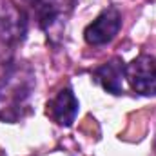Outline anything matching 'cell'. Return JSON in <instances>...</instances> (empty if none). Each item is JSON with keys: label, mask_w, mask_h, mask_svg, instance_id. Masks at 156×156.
<instances>
[{"label": "cell", "mask_w": 156, "mask_h": 156, "mask_svg": "<svg viewBox=\"0 0 156 156\" xmlns=\"http://www.w3.org/2000/svg\"><path fill=\"white\" fill-rule=\"evenodd\" d=\"M35 75L26 64H11L0 78V120L16 123L29 113Z\"/></svg>", "instance_id": "obj_1"}, {"label": "cell", "mask_w": 156, "mask_h": 156, "mask_svg": "<svg viewBox=\"0 0 156 156\" xmlns=\"http://www.w3.org/2000/svg\"><path fill=\"white\" fill-rule=\"evenodd\" d=\"M125 80L142 96H156V58L140 55L125 66Z\"/></svg>", "instance_id": "obj_2"}, {"label": "cell", "mask_w": 156, "mask_h": 156, "mask_svg": "<svg viewBox=\"0 0 156 156\" xmlns=\"http://www.w3.org/2000/svg\"><path fill=\"white\" fill-rule=\"evenodd\" d=\"M120 29H122L120 11L116 7H107L83 29V38L89 45H94V47L107 45L116 38Z\"/></svg>", "instance_id": "obj_3"}, {"label": "cell", "mask_w": 156, "mask_h": 156, "mask_svg": "<svg viewBox=\"0 0 156 156\" xmlns=\"http://www.w3.org/2000/svg\"><path fill=\"white\" fill-rule=\"evenodd\" d=\"M29 27V15L26 9L5 2L0 5V40L7 45L24 42Z\"/></svg>", "instance_id": "obj_4"}, {"label": "cell", "mask_w": 156, "mask_h": 156, "mask_svg": "<svg viewBox=\"0 0 156 156\" xmlns=\"http://www.w3.org/2000/svg\"><path fill=\"white\" fill-rule=\"evenodd\" d=\"M78 98L75 96L71 87L60 89L49 102H47V116L60 127H69L78 116Z\"/></svg>", "instance_id": "obj_5"}, {"label": "cell", "mask_w": 156, "mask_h": 156, "mask_svg": "<svg viewBox=\"0 0 156 156\" xmlns=\"http://www.w3.org/2000/svg\"><path fill=\"white\" fill-rule=\"evenodd\" d=\"M93 80L102 85L111 94L123 93V80H125V64L120 56H115L93 71Z\"/></svg>", "instance_id": "obj_6"}, {"label": "cell", "mask_w": 156, "mask_h": 156, "mask_svg": "<svg viewBox=\"0 0 156 156\" xmlns=\"http://www.w3.org/2000/svg\"><path fill=\"white\" fill-rule=\"evenodd\" d=\"M31 13L35 15V20L38 27L45 33H51L55 26H58L62 15H64V4L62 0H24Z\"/></svg>", "instance_id": "obj_7"}]
</instances>
